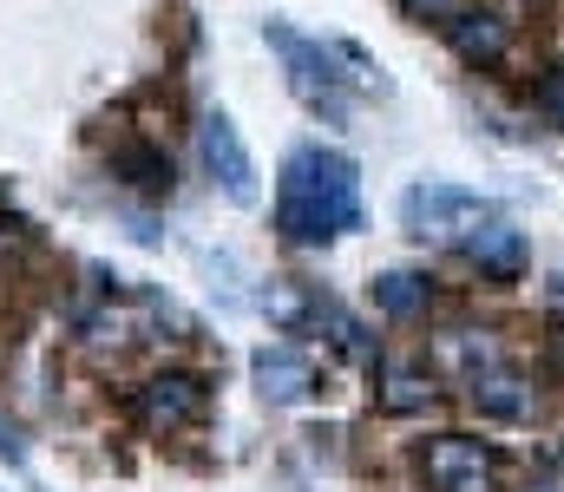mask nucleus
I'll return each mask as SVG.
<instances>
[{"label": "nucleus", "mask_w": 564, "mask_h": 492, "mask_svg": "<svg viewBox=\"0 0 564 492\" xmlns=\"http://www.w3.org/2000/svg\"><path fill=\"white\" fill-rule=\"evenodd\" d=\"M276 230L302 250H322V243L361 230V171H355V158L322 152V145L289 152L276 184Z\"/></svg>", "instance_id": "f257e3e1"}, {"label": "nucleus", "mask_w": 564, "mask_h": 492, "mask_svg": "<svg viewBox=\"0 0 564 492\" xmlns=\"http://www.w3.org/2000/svg\"><path fill=\"white\" fill-rule=\"evenodd\" d=\"M270 46H276L282 73H289V92H295L308 112H322L328 125H348V73L335 66L341 53L302 40L295 26H276V20H270Z\"/></svg>", "instance_id": "f03ea898"}, {"label": "nucleus", "mask_w": 564, "mask_h": 492, "mask_svg": "<svg viewBox=\"0 0 564 492\" xmlns=\"http://www.w3.org/2000/svg\"><path fill=\"white\" fill-rule=\"evenodd\" d=\"M499 210L479 190H459V184H414V190H401V230L421 237V243H466Z\"/></svg>", "instance_id": "7ed1b4c3"}, {"label": "nucleus", "mask_w": 564, "mask_h": 492, "mask_svg": "<svg viewBox=\"0 0 564 492\" xmlns=\"http://www.w3.org/2000/svg\"><path fill=\"white\" fill-rule=\"evenodd\" d=\"M421 480L433 492H499L506 460H499V447H486L473 434H440L421 447Z\"/></svg>", "instance_id": "20e7f679"}, {"label": "nucleus", "mask_w": 564, "mask_h": 492, "mask_svg": "<svg viewBox=\"0 0 564 492\" xmlns=\"http://www.w3.org/2000/svg\"><path fill=\"white\" fill-rule=\"evenodd\" d=\"M210 407V387L197 374H151L144 387H132V420L144 434H184L197 427Z\"/></svg>", "instance_id": "39448f33"}, {"label": "nucleus", "mask_w": 564, "mask_h": 492, "mask_svg": "<svg viewBox=\"0 0 564 492\" xmlns=\"http://www.w3.org/2000/svg\"><path fill=\"white\" fill-rule=\"evenodd\" d=\"M197 152H204V171L217 177V190H224L230 204H257V164H250V152H243L230 112H204V125H197Z\"/></svg>", "instance_id": "423d86ee"}, {"label": "nucleus", "mask_w": 564, "mask_h": 492, "mask_svg": "<svg viewBox=\"0 0 564 492\" xmlns=\"http://www.w3.org/2000/svg\"><path fill=\"white\" fill-rule=\"evenodd\" d=\"M459 256H466L479 276H492V283H519V276H525V263H532V250H525V230H519V223H506V217L479 223V230L459 243Z\"/></svg>", "instance_id": "0eeeda50"}, {"label": "nucleus", "mask_w": 564, "mask_h": 492, "mask_svg": "<svg viewBox=\"0 0 564 492\" xmlns=\"http://www.w3.org/2000/svg\"><path fill=\"white\" fill-rule=\"evenodd\" d=\"M433 368H440V374H453V381L466 387V381H479V374L506 368V348H499V335H492V328H440V335H433Z\"/></svg>", "instance_id": "6e6552de"}, {"label": "nucleus", "mask_w": 564, "mask_h": 492, "mask_svg": "<svg viewBox=\"0 0 564 492\" xmlns=\"http://www.w3.org/2000/svg\"><path fill=\"white\" fill-rule=\"evenodd\" d=\"M446 46H453L466 66H499V59L512 53V26H506V13H492V7H459V13L446 20Z\"/></svg>", "instance_id": "1a4fd4ad"}, {"label": "nucleus", "mask_w": 564, "mask_h": 492, "mask_svg": "<svg viewBox=\"0 0 564 492\" xmlns=\"http://www.w3.org/2000/svg\"><path fill=\"white\" fill-rule=\"evenodd\" d=\"M250 374H257L263 401H276V407H295V401H308V394H315V361H308L302 348H289V341H270V348H257Z\"/></svg>", "instance_id": "9d476101"}, {"label": "nucleus", "mask_w": 564, "mask_h": 492, "mask_svg": "<svg viewBox=\"0 0 564 492\" xmlns=\"http://www.w3.org/2000/svg\"><path fill=\"white\" fill-rule=\"evenodd\" d=\"M466 401H473L486 420H532V414H539L532 381H525V374H512V368H492V374L466 381Z\"/></svg>", "instance_id": "9b49d317"}, {"label": "nucleus", "mask_w": 564, "mask_h": 492, "mask_svg": "<svg viewBox=\"0 0 564 492\" xmlns=\"http://www.w3.org/2000/svg\"><path fill=\"white\" fill-rule=\"evenodd\" d=\"M440 401V387H433V368H401V361H381V374H375V407L381 414H426Z\"/></svg>", "instance_id": "f8f14e48"}, {"label": "nucleus", "mask_w": 564, "mask_h": 492, "mask_svg": "<svg viewBox=\"0 0 564 492\" xmlns=\"http://www.w3.org/2000/svg\"><path fill=\"white\" fill-rule=\"evenodd\" d=\"M426 303H433V283L414 276V270H388V276H375V309H381V316L414 322V316H426Z\"/></svg>", "instance_id": "ddd939ff"}, {"label": "nucleus", "mask_w": 564, "mask_h": 492, "mask_svg": "<svg viewBox=\"0 0 564 492\" xmlns=\"http://www.w3.org/2000/svg\"><path fill=\"white\" fill-rule=\"evenodd\" d=\"M315 309H322V296L308 289V283H295V276H270V289H263V316L276 328H308L315 322Z\"/></svg>", "instance_id": "4468645a"}, {"label": "nucleus", "mask_w": 564, "mask_h": 492, "mask_svg": "<svg viewBox=\"0 0 564 492\" xmlns=\"http://www.w3.org/2000/svg\"><path fill=\"white\" fill-rule=\"evenodd\" d=\"M112 171H119L132 190H151V197H164V190H171V158H164V152H151V145H126V152L112 158Z\"/></svg>", "instance_id": "2eb2a0df"}, {"label": "nucleus", "mask_w": 564, "mask_h": 492, "mask_svg": "<svg viewBox=\"0 0 564 492\" xmlns=\"http://www.w3.org/2000/svg\"><path fill=\"white\" fill-rule=\"evenodd\" d=\"M532 106H539V112H545L552 125H564V66H552V73H545V79L532 86Z\"/></svg>", "instance_id": "dca6fc26"}, {"label": "nucleus", "mask_w": 564, "mask_h": 492, "mask_svg": "<svg viewBox=\"0 0 564 492\" xmlns=\"http://www.w3.org/2000/svg\"><path fill=\"white\" fill-rule=\"evenodd\" d=\"M394 7H401L408 20H440V26H446V20H453L466 0H394Z\"/></svg>", "instance_id": "f3484780"}, {"label": "nucleus", "mask_w": 564, "mask_h": 492, "mask_svg": "<svg viewBox=\"0 0 564 492\" xmlns=\"http://www.w3.org/2000/svg\"><path fill=\"white\" fill-rule=\"evenodd\" d=\"M532 492H564V460L545 473V480H532Z\"/></svg>", "instance_id": "a211bd4d"}, {"label": "nucleus", "mask_w": 564, "mask_h": 492, "mask_svg": "<svg viewBox=\"0 0 564 492\" xmlns=\"http://www.w3.org/2000/svg\"><path fill=\"white\" fill-rule=\"evenodd\" d=\"M0 453H7V460H20V440H13V427H0Z\"/></svg>", "instance_id": "6ab92c4d"}, {"label": "nucleus", "mask_w": 564, "mask_h": 492, "mask_svg": "<svg viewBox=\"0 0 564 492\" xmlns=\"http://www.w3.org/2000/svg\"><path fill=\"white\" fill-rule=\"evenodd\" d=\"M552 296H558V303H564V263H558V270H552Z\"/></svg>", "instance_id": "aec40b11"}, {"label": "nucleus", "mask_w": 564, "mask_h": 492, "mask_svg": "<svg viewBox=\"0 0 564 492\" xmlns=\"http://www.w3.org/2000/svg\"><path fill=\"white\" fill-rule=\"evenodd\" d=\"M552 354H558V368H564V328H558V335H552Z\"/></svg>", "instance_id": "412c9836"}]
</instances>
